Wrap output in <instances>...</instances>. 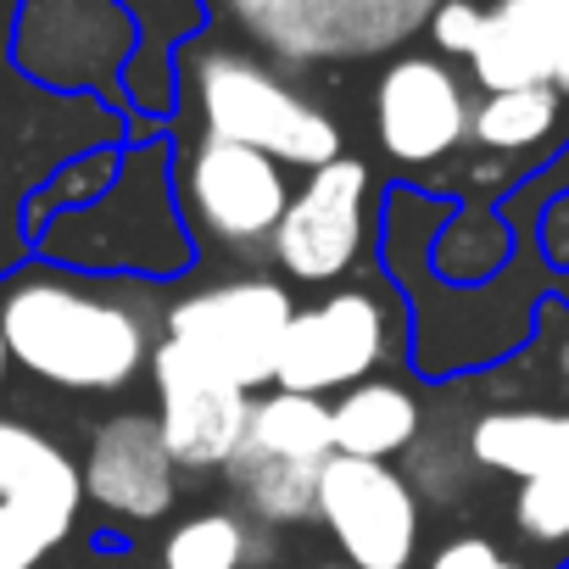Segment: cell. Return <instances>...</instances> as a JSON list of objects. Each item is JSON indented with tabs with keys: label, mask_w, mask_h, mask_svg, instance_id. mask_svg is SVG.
I'll list each match as a JSON object with an SVG mask.
<instances>
[{
	"label": "cell",
	"mask_w": 569,
	"mask_h": 569,
	"mask_svg": "<svg viewBox=\"0 0 569 569\" xmlns=\"http://www.w3.org/2000/svg\"><path fill=\"white\" fill-rule=\"evenodd\" d=\"M12 363L62 391H123L157 352L151 319L129 291L68 268H29L0 291Z\"/></svg>",
	"instance_id": "obj_1"
},
{
	"label": "cell",
	"mask_w": 569,
	"mask_h": 569,
	"mask_svg": "<svg viewBox=\"0 0 569 569\" xmlns=\"http://www.w3.org/2000/svg\"><path fill=\"white\" fill-rule=\"evenodd\" d=\"M118 173H123V157H118V151H84V157H68V162L46 179V190L29 201V229L40 234L51 218L101 201V196L118 184Z\"/></svg>",
	"instance_id": "obj_19"
},
{
	"label": "cell",
	"mask_w": 569,
	"mask_h": 569,
	"mask_svg": "<svg viewBox=\"0 0 569 569\" xmlns=\"http://www.w3.org/2000/svg\"><path fill=\"white\" fill-rule=\"evenodd\" d=\"M475 129V107L463 96V79L441 57H402L375 84V134L380 146L408 162H441L463 134Z\"/></svg>",
	"instance_id": "obj_12"
},
{
	"label": "cell",
	"mask_w": 569,
	"mask_h": 569,
	"mask_svg": "<svg viewBox=\"0 0 569 569\" xmlns=\"http://www.w3.org/2000/svg\"><path fill=\"white\" fill-rule=\"evenodd\" d=\"M502 7L530 34V46L547 68V84L558 96H569V0H502Z\"/></svg>",
	"instance_id": "obj_21"
},
{
	"label": "cell",
	"mask_w": 569,
	"mask_h": 569,
	"mask_svg": "<svg viewBox=\"0 0 569 569\" xmlns=\"http://www.w3.org/2000/svg\"><path fill=\"white\" fill-rule=\"evenodd\" d=\"M73 519L29 502H0V569H40L62 541Z\"/></svg>",
	"instance_id": "obj_20"
},
{
	"label": "cell",
	"mask_w": 569,
	"mask_h": 569,
	"mask_svg": "<svg viewBox=\"0 0 569 569\" xmlns=\"http://www.w3.org/2000/svg\"><path fill=\"white\" fill-rule=\"evenodd\" d=\"M7 369H12V347H7V325H0V386H7Z\"/></svg>",
	"instance_id": "obj_25"
},
{
	"label": "cell",
	"mask_w": 569,
	"mask_h": 569,
	"mask_svg": "<svg viewBox=\"0 0 569 569\" xmlns=\"http://www.w3.org/2000/svg\"><path fill=\"white\" fill-rule=\"evenodd\" d=\"M480 29H486V7H475V0H441V7L430 12V40L441 46V57H463L469 62Z\"/></svg>",
	"instance_id": "obj_23"
},
{
	"label": "cell",
	"mask_w": 569,
	"mask_h": 569,
	"mask_svg": "<svg viewBox=\"0 0 569 569\" xmlns=\"http://www.w3.org/2000/svg\"><path fill=\"white\" fill-rule=\"evenodd\" d=\"M319 519L352 569H408L419 547L413 486L375 458H330L319 480Z\"/></svg>",
	"instance_id": "obj_9"
},
{
	"label": "cell",
	"mask_w": 569,
	"mask_h": 569,
	"mask_svg": "<svg viewBox=\"0 0 569 569\" xmlns=\"http://www.w3.org/2000/svg\"><path fill=\"white\" fill-rule=\"evenodd\" d=\"M179 207L196 234L218 246H257L273 240L284 207H291V190H284V168L273 157L201 134L179 173Z\"/></svg>",
	"instance_id": "obj_7"
},
{
	"label": "cell",
	"mask_w": 569,
	"mask_h": 569,
	"mask_svg": "<svg viewBox=\"0 0 569 569\" xmlns=\"http://www.w3.org/2000/svg\"><path fill=\"white\" fill-rule=\"evenodd\" d=\"M386 358V308L369 291H336L319 308H302L284 330L273 386L279 391H352Z\"/></svg>",
	"instance_id": "obj_11"
},
{
	"label": "cell",
	"mask_w": 569,
	"mask_h": 569,
	"mask_svg": "<svg viewBox=\"0 0 569 569\" xmlns=\"http://www.w3.org/2000/svg\"><path fill=\"white\" fill-rule=\"evenodd\" d=\"M336 452L341 458H397L413 447L419 436V402L402 391V386H386V380H363L352 386L336 408Z\"/></svg>",
	"instance_id": "obj_16"
},
{
	"label": "cell",
	"mask_w": 569,
	"mask_h": 569,
	"mask_svg": "<svg viewBox=\"0 0 569 569\" xmlns=\"http://www.w3.org/2000/svg\"><path fill=\"white\" fill-rule=\"evenodd\" d=\"M12 57L46 90H112L134 57V18L118 0H23Z\"/></svg>",
	"instance_id": "obj_6"
},
{
	"label": "cell",
	"mask_w": 569,
	"mask_h": 569,
	"mask_svg": "<svg viewBox=\"0 0 569 569\" xmlns=\"http://www.w3.org/2000/svg\"><path fill=\"white\" fill-rule=\"evenodd\" d=\"M0 502H29L79 519L84 502V469L34 425L0 419Z\"/></svg>",
	"instance_id": "obj_15"
},
{
	"label": "cell",
	"mask_w": 569,
	"mask_h": 569,
	"mask_svg": "<svg viewBox=\"0 0 569 569\" xmlns=\"http://www.w3.org/2000/svg\"><path fill=\"white\" fill-rule=\"evenodd\" d=\"M297 319V302L273 279H229L190 291L168 308V341L190 347L207 369L234 380L240 391H257L279 369L284 330Z\"/></svg>",
	"instance_id": "obj_5"
},
{
	"label": "cell",
	"mask_w": 569,
	"mask_h": 569,
	"mask_svg": "<svg viewBox=\"0 0 569 569\" xmlns=\"http://www.w3.org/2000/svg\"><path fill=\"white\" fill-rule=\"evenodd\" d=\"M363 229H369V168L358 157H336L313 168L308 184L291 196L273 229V257L291 279L325 284L358 262Z\"/></svg>",
	"instance_id": "obj_10"
},
{
	"label": "cell",
	"mask_w": 569,
	"mask_h": 569,
	"mask_svg": "<svg viewBox=\"0 0 569 569\" xmlns=\"http://www.w3.org/2000/svg\"><path fill=\"white\" fill-rule=\"evenodd\" d=\"M430 569H519V563L508 552H497L491 541H480V536H458L430 558Z\"/></svg>",
	"instance_id": "obj_24"
},
{
	"label": "cell",
	"mask_w": 569,
	"mask_h": 569,
	"mask_svg": "<svg viewBox=\"0 0 569 569\" xmlns=\"http://www.w3.org/2000/svg\"><path fill=\"white\" fill-rule=\"evenodd\" d=\"M558 112H563V96L552 84H536V90H502V96H486L475 107V140L486 151H536L541 140H552L558 129Z\"/></svg>",
	"instance_id": "obj_18"
},
{
	"label": "cell",
	"mask_w": 569,
	"mask_h": 569,
	"mask_svg": "<svg viewBox=\"0 0 569 569\" xmlns=\"http://www.w3.org/2000/svg\"><path fill=\"white\" fill-rule=\"evenodd\" d=\"M330 458H336V413L319 397L273 391L251 408V430L229 475L262 525H297L319 513V480Z\"/></svg>",
	"instance_id": "obj_4"
},
{
	"label": "cell",
	"mask_w": 569,
	"mask_h": 569,
	"mask_svg": "<svg viewBox=\"0 0 569 569\" xmlns=\"http://www.w3.org/2000/svg\"><path fill=\"white\" fill-rule=\"evenodd\" d=\"M173 452L162 441L157 413H112L96 436H90V458H84V497L96 508H107L112 519H162L173 508Z\"/></svg>",
	"instance_id": "obj_13"
},
{
	"label": "cell",
	"mask_w": 569,
	"mask_h": 569,
	"mask_svg": "<svg viewBox=\"0 0 569 569\" xmlns=\"http://www.w3.org/2000/svg\"><path fill=\"white\" fill-rule=\"evenodd\" d=\"M190 84H196L201 123L218 140L251 146V151L273 157L279 168H308V173L341 157L336 118L251 57L207 51V57H196Z\"/></svg>",
	"instance_id": "obj_3"
},
{
	"label": "cell",
	"mask_w": 569,
	"mask_h": 569,
	"mask_svg": "<svg viewBox=\"0 0 569 569\" xmlns=\"http://www.w3.org/2000/svg\"><path fill=\"white\" fill-rule=\"evenodd\" d=\"M469 452H475V463H486L497 475H513L519 486L541 480V475L569 463V413H552V408L480 413L475 430H469Z\"/></svg>",
	"instance_id": "obj_14"
},
{
	"label": "cell",
	"mask_w": 569,
	"mask_h": 569,
	"mask_svg": "<svg viewBox=\"0 0 569 569\" xmlns=\"http://www.w3.org/2000/svg\"><path fill=\"white\" fill-rule=\"evenodd\" d=\"M513 525L530 536V541H563L569 536V463L541 475V480H525L519 497H513Z\"/></svg>",
	"instance_id": "obj_22"
},
{
	"label": "cell",
	"mask_w": 569,
	"mask_h": 569,
	"mask_svg": "<svg viewBox=\"0 0 569 569\" xmlns=\"http://www.w3.org/2000/svg\"><path fill=\"white\" fill-rule=\"evenodd\" d=\"M563 375H569V352H563Z\"/></svg>",
	"instance_id": "obj_26"
},
{
	"label": "cell",
	"mask_w": 569,
	"mask_h": 569,
	"mask_svg": "<svg viewBox=\"0 0 569 569\" xmlns=\"http://www.w3.org/2000/svg\"><path fill=\"white\" fill-rule=\"evenodd\" d=\"M268 541L262 530H251L240 513H196L184 525L168 530L162 541V569H251L262 563Z\"/></svg>",
	"instance_id": "obj_17"
},
{
	"label": "cell",
	"mask_w": 569,
	"mask_h": 569,
	"mask_svg": "<svg viewBox=\"0 0 569 569\" xmlns=\"http://www.w3.org/2000/svg\"><path fill=\"white\" fill-rule=\"evenodd\" d=\"M151 386H157V425L179 469H229L251 430V397L207 369L190 347L157 341L151 352Z\"/></svg>",
	"instance_id": "obj_8"
},
{
	"label": "cell",
	"mask_w": 569,
	"mask_h": 569,
	"mask_svg": "<svg viewBox=\"0 0 569 569\" xmlns=\"http://www.w3.org/2000/svg\"><path fill=\"white\" fill-rule=\"evenodd\" d=\"M34 246L62 262V268H140V273H179L190 246H184V223L173 212V196H168V173H162V151L146 146V151H129L123 157V173L118 184L79 207V212H62L51 218Z\"/></svg>",
	"instance_id": "obj_2"
}]
</instances>
